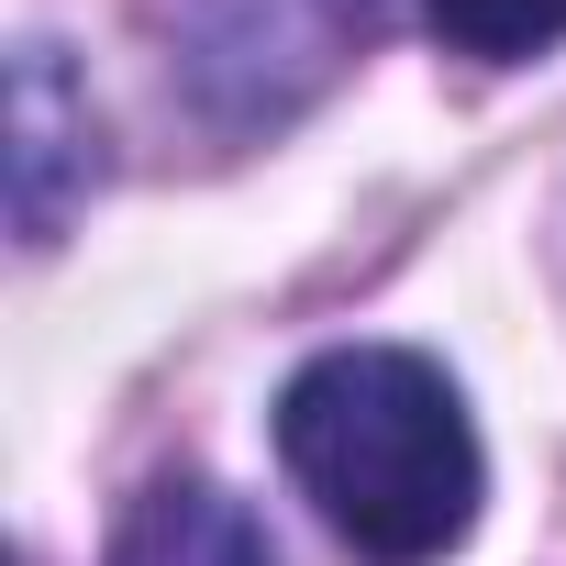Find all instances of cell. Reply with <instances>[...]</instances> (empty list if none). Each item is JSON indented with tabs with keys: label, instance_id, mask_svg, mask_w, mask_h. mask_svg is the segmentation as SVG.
Returning <instances> with one entry per match:
<instances>
[{
	"label": "cell",
	"instance_id": "cell-1",
	"mask_svg": "<svg viewBox=\"0 0 566 566\" xmlns=\"http://www.w3.org/2000/svg\"><path fill=\"white\" fill-rule=\"evenodd\" d=\"M277 455L367 566H433L478 522V433L433 356L334 345L277 389Z\"/></svg>",
	"mask_w": 566,
	"mask_h": 566
},
{
	"label": "cell",
	"instance_id": "cell-2",
	"mask_svg": "<svg viewBox=\"0 0 566 566\" xmlns=\"http://www.w3.org/2000/svg\"><path fill=\"white\" fill-rule=\"evenodd\" d=\"M78 189H90V112H78L56 45H23L12 56V222H23V244H56Z\"/></svg>",
	"mask_w": 566,
	"mask_h": 566
},
{
	"label": "cell",
	"instance_id": "cell-3",
	"mask_svg": "<svg viewBox=\"0 0 566 566\" xmlns=\"http://www.w3.org/2000/svg\"><path fill=\"white\" fill-rule=\"evenodd\" d=\"M112 566H277L255 511L211 478H156L134 500V522L112 533Z\"/></svg>",
	"mask_w": 566,
	"mask_h": 566
},
{
	"label": "cell",
	"instance_id": "cell-4",
	"mask_svg": "<svg viewBox=\"0 0 566 566\" xmlns=\"http://www.w3.org/2000/svg\"><path fill=\"white\" fill-rule=\"evenodd\" d=\"M422 23H433L455 56H478V67H511V56H544V45H566V0H422Z\"/></svg>",
	"mask_w": 566,
	"mask_h": 566
}]
</instances>
